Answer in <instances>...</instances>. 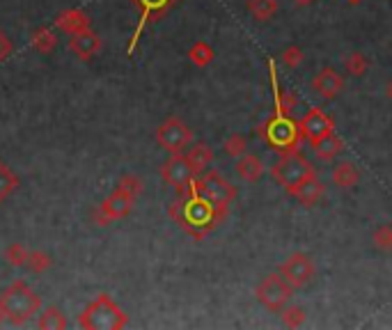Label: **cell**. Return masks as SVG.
<instances>
[{
    "label": "cell",
    "mask_w": 392,
    "mask_h": 330,
    "mask_svg": "<svg viewBox=\"0 0 392 330\" xmlns=\"http://www.w3.org/2000/svg\"><path fill=\"white\" fill-rule=\"evenodd\" d=\"M310 145H312V152H315V156L319 161H333L335 156L344 149V140H342L340 135L333 131V133L324 135V138L310 142Z\"/></svg>",
    "instance_id": "ac0fdd59"
},
{
    "label": "cell",
    "mask_w": 392,
    "mask_h": 330,
    "mask_svg": "<svg viewBox=\"0 0 392 330\" xmlns=\"http://www.w3.org/2000/svg\"><path fill=\"white\" fill-rule=\"evenodd\" d=\"M282 62L287 64V67H298V64L303 62V51L298 46H289V48H284L282 51Z\"/></svg>",
    "instance_id": "d6a6232c"
},
{
    "label": "cell",
    "mask_w": 392,
    "mask_h": 330,
    "mask_svg": "<svg viewBox=\"0 0 392 330\" xmlns=\"http://www.w3.org/2000/svg\"><path fill=\"white\" fill-rule=\"evenodd\" d=\"M10 53H12V41L7 39V35L0 32V60H5Z\"/></svg>",
    "instance_id": "e575fe53"
},
{
    "label": "cell",
    "mask_w": 392,
    "mask_h": 330,
    "mask_svg": "<svg viewBox=\"0 0 392 330\" xmlns=\"http://www.w3.org/2000/svg\"><path fill=\"white\" fill-rule=\"evenodd\" d=\"M119 188H124L126 193H131V195L135 197L140 193L142 186H140V179L138 177H124L122 182H119Z\"/></svg>",
    "instance_id": "836d02e7"
},
{
    "label": "cell",
    "mask_w": 392,
    "mask_h": 330,
    "mask_svg": "<svg viewBox=\"0 0 392 330\" xmlns=\"http://www.w3.org/2000/svg\"><path fill=\"white\" fill-rule=\"evenodd\" d=\"M133 3L140 10V21H138V28H135V32H133L129 53L135 51V44H138L140 35H142V30H145V26L149 23V21L163 17V14H166L170 7L177 3V0H133Z\"/></svg>",
    "instance_id": "7c38bea8"
},
{
    "label": "cell",
    "mask_w": 392,
    "mask_h": 330,
    "mask_svg": "<svg viewBox=\"0 0 392 330\" xmlns=\"http://www.w3.org/2000/svg\"><path fill=\"white\" fill-rule=\"evenodd\" d=\"M271 175H273L275 182L291 195L298 186L308 182L310 177H315L317 170L312 168V163L296 149V152L282 154V159L271 168Z\"/></svg>",
    "instance_id": "277c9868"
},
{
    "label": "cell",
    "mask_w": 392,
    "mask_h": 330,
    "mask_svg": "<svg viewBox=\"0 0 392 330\" xmlns=\"http://www.w3.org/2000/svg\"><path fill=\"white\" fill-rule=\"evenodd\" d=\"M374 246L383 250V253H388V250H392V225H381L379 229L374 232L372 236Z\"/></svg>",
    "instance_id": "4dcf8cb0"
},
{
    "label": "cell",
    "mask_w": 392,
    "mask_h": 330,
    "mask_svg": "<svg viewBox=\"0 0 392 330\" xmlns=\"http://www.w3.org/2000/svg\"><path fill=\"white\" fill-rule=\"evenodd\" d=\"M126 326V314L112 303V300L101 293L81 317V328H92V330H115Z\"/></svg>",
    "instance_id": "5b68a950"
},
{
    "label": "cell",
    "mask_w": 392,
    "mask_h": 330,
    "mask_svg": "<svg viewBox=\"0 0 392 330\" xmlns=\"http://www.w3.org/2000/svg\"><path fill=\"white\" fill-rule=\"evenodd\" d=\"M0 303H3L5 319L12 321V324H17V326L26 324L28 319H32L41 307L39 296L26 282H21V280L19 282H14L10 289L3 293Z\"/></svg>",
    "instance_id": "3957f363"
},
{
    "label": "cell",
    "mask_w": 392,
    "mask_h": 330,
    "mask_svg": "<svg viewBox=\"0 0 392 330\" xmlns=\"http://www.w3.org/2000/svg\"><path fill=\"white\" fill-rule=\"evenodd\" d=\"M17 186H19L17 175H14V172L7 168L3 161H0V202H5V200L17 191Z\"/></svg>",
    "instance_id": "d4e9b609"
},
{
    "label": "cell",
    "mask_w": 392,
    "mask_h": 330,
    "mask_svg": "<svg viewBox=\"0 0 392 330\" xmlns=\"http://www.w3.org/2000/svg\"><path fill=\"white\" fill-rule=\"evenodd\" d=\"M331 177H333V184H335V186H340V188H351V186H355V184L360 182V172H358V168H355L353 163H349V161L335 165Z\"/></svg>",
    "instance_id": "44dd1931"
},
{
    "label": "cell",
    "mask_w": 392,
    "mask_h": 330,
    "mask_svg": "<svg viewBox=\"0 0 392 330\" xmlns=\"http://www.w3.org/2000/svg\"><path fill=\"white\" fill-rule=\"evenodd\" d=\"M186 159L190 163V170H193V175L199 177L204 175L206 170H209V165L213 163V152L211 147H206L204 142H197V145H193L188 149Z\"/></svg>",
    "instance_id": "d6986e66"
},
{
    "label": "cell",
    "mask_w": 392,
    "mask_h": 330,
    "mask_svg": "<svg viewBox=\"0 0 392 330\" xmlns=\"http://www.w3.org/2000/svg\"><path fill=\"white\" fill-rule=\"evenodd\" d=\"M223 149H225L227 156H232V159H239V156L246 154L248 142H246V138L241 133H232L230 138L223 142Z\"/></svg>",
    "instance_id": "4316f807"
},
{
    "label": "cell",
    "mask_w": 392,
    "mask_h": 330,
    "mask_svg": "<svg viewBox=\"0 0 392 330\" xmlns=\"http://www.w3.org/2000/svg\"><path fill=\"white\" fill-rule=\"evenodd\" d=\"M312 90L324 99H335L344 90V78L331 67H324L322 71H317V76L312 78Z\"/></svg>",
    "instance_id": "5bb4252c"
},
{
    "label": "cell",
    "mask_w": 392,
    "mask_h": 330,
    "mask_svg": "<svg viewBox=\"0 0 392 330\" xmlns=\"http://www.w3.org/2000/svg\"><path fill=\"white\" fill-rule=\"evenodd\" d=\"M237 175L244 179V182H257V179L264 175V163L257 159V156H253V154H244V156H239L237 159Z\"/></svg>",
    "instance_id": "ffe728a7"
},
{
    "label": "cell",
    "mask_w": 392,
    "mask_h": 330,
    "mask_svg": "<svg viewBox=\"0 0 392 330\" xmlns=\"http://www.w3.org/2000/svg\"><path fill=\"white\" fill-rule=\"evenodd\" d=\"M28 255H30V253H28L26 246H21V243H12V246L5 250V260H7L10 266H26Z\"/></svg>",
    "instance_id": "83f0119b"
},
{
    "label": "cell",
    "mask_w": 392,
    "mask_h": 330,
    "mask_svg": "<svg viewBox=\"0 0 392 330\" xmlns=\"http://www.w3.org/2000/svg\"><path fill=\"white\" fill-rule=\"evenodd\" d=\"M298 126H301V135L305 140H310V142H315V140L324 138V135L335 131V124H333L331 115H326L322 108H310L308 113L303 115V119H301V124H298Z\"/></svg>",
    "instance_id": "8fae6325"
},
{
    "label": "cell",
    "mask_w": 392,
    "mask_h": 330,
    "mask_svg": "<svg viewBox=\"0 0 392 330\" xmlns=\"http://www.w3.org/2000/svg\"><path fill=\"white\" fill-rule=\"evenodd\" d=\"M3 319H5V310H3V303H0V324H3Z\"/></svg>",
    "instance_id": "74e56055"
},
{
    "label": "cell",
    "mask_w": 392,
    "mask_h": 330,
    "mask_svg": "<svg viewBox=\"0 0 392 330\" xmlns=\"http://www.w3.org/2000/svg\"><path fill=\"white\" fill-rule=\"evenodd\" d=\"M259 135L266 140L268 147H273L275 152L280 154H289V152H296L301 147V126L291 119V115H282V113H275L266 119V124L262 126Z\"/></svg>",
    "instance_id": "7a4b0ae2"
},
{
    "label": "cell",
    "mask_w": 392,
    "mask_h": 330,
    "mask_svg": "<svg viewBox=\"0 0 392 330\" xmlns=\"http://www.w3.org/2000/svg\"><path fill=\"white\" fill-rule=\"evenodd\" d=\"M291 195H294L303 206H315L319 200L326 195V186L322 184V179L315 175V177H310L305 184L298 186V188L291 193Z\"/></svg>",
    "instance_id": "2e32d148"
},
{
    "label": "cell",
    "mask_w": 392,
    "mask_h": 330,
    "mask_svg": "<svg viewBox=\"0 0 392 330\" xmlns=\"http://www.w3.org/2000/svg\"><path fill=\"white\" fill-rule=\"evenodd\" d=\"M315 273H317L315 262H312V257L305 253H294L280 264V275L287 280L294 289L308 287L312 280H315Z\"/></svg>",
    "instance_id": "9c48e42d"
},
{
    "label": "cell",
    "mask_w": 392,
    "mask_h": 330,
    "mask_svg": "<svg viewBox=\"0 0 392 330\" xmlns=\"http://www.w3.org/2000/svg\"><path fill=\"white\" fill-rule=\"evenodd\" d=\"M37 326L41 330H62V328H67V319L58 307H46V310L39 314Z\"/></svg>",
    "instance_id": "603a6c76"
},
{
    "label": "cell",
    "mask_w": 392,
    "mask_h": 330,
    "mask_svg": "<svg viewBox=\"0 0 392 330\" xmlns=\"http://www.w3.org/2000/svg\"><path fill=\"white\" fill-rule=\"evenodd\" d=\"M55 26L60 28L62 32H67L69 37L81 30H88L90 28V17L81 10H67L58 14V19H55Z\"/></svg>",
    "instance_id": "e0dca14e"
},
{
    "label": "cell",
    "mask_w": 392,
    "mask_h": 330,
    "mask_svg": "<svg viewBox=\"0 0 392 330\" xmlns=\"http://www.w3.org/2000/svg\"><path fill=\"white\" fill-rule=\"evenodd\" d=\"M55 44H58V37H55L51 28H39V30L32 35V48L37 53H51Z\"/></svg>",
    "instance_id": "cb8c5ba5"
},
{
    "label": "cell",
    "mask_w": 392,
    "mask_h": 330,
    "mask_svg": "<svg viewBox=\"0 0 392 330\" xmlns=\"http://www.w3.org/2000/svg\"><path fill=\"white\" fill-rule=\"evenodd\" d=\"M161 175H163V182H166L168 186H173L179 195L195 179L193 170H190V163L184 154H173V159L166 161V165L161 168Z\"/></svg>",
    "instance_id": "30bf717a"
},
{
    "label": "cell",
    "mask_w": 392,
    "mask_h": 330,
    "mask_svg": "<svg viewBox=\"0 0 392 330\" xmlns=\"http://www.w3.org/2000/svg\"><path fill=\"white\" fill-rule=\"evenodd\" d=\"M156 142L170 154H182L193 142V131L179 117H170L156 131Z\"/></svg>",
    "instance_id": "ba28073f"
},
{
    "label": "cell",
    "mask_w": 392,
    "mask_h": 330,
    "mask_svg": "<svg viewBox=\"0 0 392 330\" xmlns=\"http://www.w3.org/2000/svg\"><path fill=\"white\" fill-rule=\"evenodd\" d=\"M223 209L211 204L209 200L199 195L195 179L188 184V188L182 193V197L170 206V216L182 225L184 232H188L195 239H204L206 234L218 227V222L225 218Z\"/></svg>",
    "instance_id": "6da1fadb"
},
{
    "label": "cell",
    "mask_w": 392,
    "mask_h": 330,
    "mask_svg": "<svg viewBox=\"0 0 392 330\" xmlns=\"http://www.w3.org/2000/svg\"><path fill=\"white\" fill-rule=\"evenodd\" d=\"M386 92H388V99H390V101H392V81L388 83V90H386Z\"/></svg>",
    "instance_id": "8d00e7d4"
},
{
    "label": "cell",
    "mask_w": 392,
    "mask_h": 330,
    "mask_svg": "<svg viewBox=\"0 0 392 330\" xmlns=\"http://www.w3.org/2000/svg\"><path fill=\"white\" fill-rule=\"evenodd\" d=\"M133 200H135V197L131 195V193H126L124 188H119V186H117L115 193H112V195L101 204V211H99V218H101V222L124 218L126 213L131 211Z\"/></svg>",
    "instance_id": "4fadbf2b"
},
{
    "label": "cell",
    "mask_w": 392,
    "mask_h": 330,
    "mask_svg": "<svg viewBox=\"0 0 392 330\" xmlns=\"http://www.w3.org/2000/svg\"><path fill=\"white\" fill-rule=\"evenodd\" d=\"M282 321H284V326L298 328V326H303L305 312L301 310V307H284V310H282Z\"/></svg>",
    "instance_id": "1f68e13d"
},
{
    "label": "cell",
    "mask_w": 392,
    "mask_h": 330,
    "mask_svg": "<svg viewBox=\"0 0 392 330\" xmlns=\"http://www.w3.org/2000/svg\"><path fill=\"white\" fill-rule=\"evenodd\" d=\"M188 57L195 67H206V64H211L213 60V48L206 44V41H195V44L190 46Z\"/></svg>",
    "instance_id": "484cf974"
},
{
    "label": "cell",
    "mask_w": 392,
    "mask_h": 330,
    "mask_svg": "<svg viewBox=\"0 0 392 330\" xmlns=\"http://www.w3.org/2000/svg\"><path fill=\"white\" fill-rule=\"evenodd\" d=\"M294 3H296V5H312L315 0H294Z\"/></svg>",
    "instance_id": "d590c367"
},
{
    "label": "cell",
    "mask_w": 392,
    "mask_h": 330,
    "mask_svg": "<svg viewBox=\"0 0 392 330\" xmlns=\"http://www.w3.org/2000/svg\"><path fill=\"white\" fill-rule=\"evenodd\" d=\"M349 3H351V5H358V3H360V0H349Z\"/></svg>",
    "instance_id": "f35d334b"
},
{
    "label": "cell",
    "mask_w": 392,
    "mask_h": 330,
    "mask_svg": "<svg viewBox=\"0 0 392 330\" xmlns=\"http://www.w3.org/2000/svg\"><path fill=\"white\" fill-rule=\"evenodd\" d=\"M99 46H101V39H99L97 35L90 30V28H88V30H81V32L71 35V39H69L71 53L78 55L81 60H90V57L99 51Z\"/></svg>",
    "instance_id": "9a60e30c"
},
{
    "label": "cell",
    "mask_w": 392,
    "mask_h": 330,
    "mask_svg": "<svg viewBox=\"0 0 392 330\" xmlns=\"http://www.w3.org/2000/svg\"><path fill=\"white\" fill-rule=\"evenodd\" d=\"M53 260L48 257L46 253H39V250H35V253L28 255V264L26 266L32 271V273H44V271L51 269Z\"/></svg>",
    "instance_id": "f1b7e54d"
},
{
    "label": "cell",
    "mask_w": 392,
    "mask_h": 330,
    "mask_svg": "<svg viewBox=\"0 0 392 330\" xmlns=\"http://www.w3.org/2000/svg\"><path fill=\"white\" fill-rule=\"evenodd\" d=\"M365 71H367V57L362 53H351L346 57V74L349 76L360 78V76H365Z\"/></svg>",
    "instance_id": "f546056e"
},
{
    "label": "cell",
    "mask_w": 392,
    "mask_h": 330,
    "mask_svg": "<svg viewBox=\"0 0 392 330\" xmlns=\"http://www.w3.org/2000/svg\"><path fill=\"white\" fill-rule=\"evenodd\" d=\"M195 186L199 191V195L209 200L211 204H216L218 209L227 211V206L234 202L237 197V186H232L227 179L216 170H209L204 175L195 177Z\"/></svg>",
    "instance_id": "8992f818"
},
{
    "label": "cell",
    "mask_w": 392,
    "mask_h": 330,
    "mask_svg": "<svg viewBox=\"0 0 392 330\" xmlns=\"http://www.w3.org/2000/svg\"><path fill=\"white\" fill-rule=\"evenodd\" d=\"M248 10H251L253 19L259 23H266L275 17L277 12V0H248Z\"/></svg>",
    "instance_id": "7402d4cb"
},
{
    "label": "cell",
    "mask_w": 392,
    "mask_h": 330,
    "mask_svg": "<svg viewBox=\"0 0 392 330\" xmlns=\"http://www.w3.org/2000/svg\"><path fill=\"white\" fill-rule=\"evenodd\" d=\"M291 291H294V287L280 273H271L257 284V300L271 312H282L289 303Z\"/></svg>",
    "instance_id": "52a82bcc"
}]
</instances>
